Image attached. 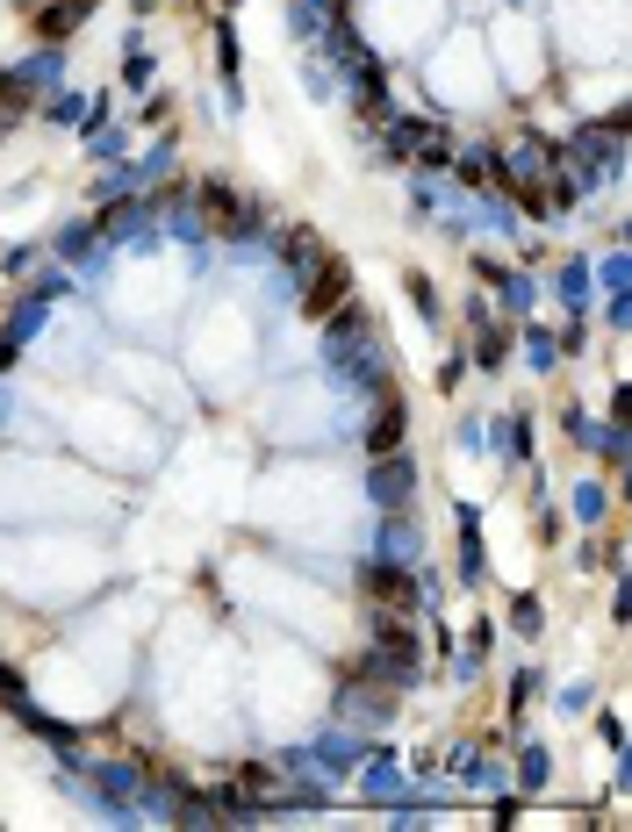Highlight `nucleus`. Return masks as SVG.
Returning <instances> with one entry per match:
<instances>
[{"label":"nucleus","mask_w":632,"mask_h":832,"mask_svg":"<svg viewBox=\"0 0 632 832\" xmlns=\"http://www.w3.org/2000/svg\"><path fill=\"white\" fill-rule=\"evenodd\" d=\"M510 631H524V639H539V631H547V610H539V596H510Z\"/></svg>","instance_id":"obj_6"},{"label":"nucleus","mask_w":632,"mask_h":832,"mask_svg":"<svg viewBox=\"0 0 632 832\" xmlns=\"http://www.w3.org/2000/svg\"><path fill=\"white\" fill-rule=\"evenodd\" d=\"M359 596L396 610V603H417V582H410V567H396V559H367V567H359Z\"/></svg>","instance_id":"obj_3"},{"label":"nucleus","mask_w":632,"mask_h":832,"mask_svg":"<svg viewBox=\"0 0 632 832\" xmlns=\"http://www.w3.org/2000/svg\"><path fill=\"white\" fill-rule=\"evenodd\" d=\"M561 295H568V309H590V266H561Z\"/></svg>","instance_id":"obj_9"},{"label":"nucleus","mask_w":632,"mask_h":832,"mask_svg":"<svg viewBox=\"0 0 632 832\" xmlns=\"http://www.w3.org/2000/svg\"><path fill=\"white\" fill-rule=\"evenodd\" d=\"M575 517H582V524L604 517V489H575Z\"/></svg>","instance_id":"obj_10"},{"label":"nucleus","mask_w":632,"mask_h":832,"mask_svg":"<svg viewBox=\"0 0 632 832\" xmlns=\"http://www.w3.org/2000/svg\"><path fill=\"white\" fill-rule=\"evenodd\" d=\"M22 109H29V86L14 80V72H0V123H14Z\"/></svg>","instance_id":"obj_8"},{"label":"nucleus","mask_w":632,"mask_h":832,"mask_svg":"<svg viewBox=\"0 0 632 832\" xmlns=\"http://www.w3.org/2000/svg\"><path fill=\"white\" fill-rule=\"evenodd\" d=\"M367 495L381 510H402L417 495V460H402V452H374V474H367Z\"/></svg>","instance_id":"obj_1"},{"label":"nucleus","mask_w":632,"mask_h":832,"mask_svg":"<svg viewBox=\"0 0 632 832\" xmlns=\"http://www.w3.org/2000/svg\"><path fill=\"white\" fill-rule=\"evenodd\" d=\"M194 194H202L208 223H216V230H231V237H245L252 223H259V208H252V202H245V194H237V187H223V179H202V187H194Z\"/></svg>","instance_id":"obj_2"},{"label":"nucleus","mask_w":632,"mask_h":832,"mask_svg":"<svg viewBox=\"0 0 632 832\" xmlns=\"http://www.w3.org/2000/svg\"><path fill=\"white\" fill-rule=\"evenodd\" d=\"M532 696H539V675H532V668H524V675H518V682H510V703H532Z\"/></svg>","instance_id":"obj_13"},{"label":"nucleus","mask_w":632,"mask_h":832,"mask_svg":"<svg viewBox=\"0 0 632 832\" xmlns=\"http://www.w3.org/2000/svg\"><path fill=\"white\" fill-rule=\"evenodd\" d=\"M475 359H481V367H503V359H510V330L489 323V330H481V345H475Z\"/></svg>","instance_id":"obj_7"},{"label":"nucleus","mask_w":632,"mask_h":832,"mask_svg":"<svg viewBox=\"0 0 632 832\" xmlns=\"http://www.w3.org/2000/svg\"><path fill=\"white\" fill-rule=\"evenodd\" d=\"M402 287H410V301H417V309H425V316H439V295H431V280H425V274H410Z\"/></svg>","instance_id":"obj_11"},{"label":"nucleus","mask_w":632,"mask_h":832,"mask_svg":"<svg viewBox=\"0 0 632 832\" xmlns=\"http://www.w3.org/2000/svg\"><path fill=\"white\" fill-rule=\"evenodd\" d=\"M402 438H410V402L396 388H381V410L367 423V452H402Z\"/></svg>","instance_id":"obj_4"},{"label":"nucleus","mask_w":632,"mask_h":832,"mask_svg":"<svg viewBox=\"0 0 632 832\" xmlns=\"http://www.w3.org/2000/svg\"><path fill=\"white\" fill-rule=\"evenodd\" d=\"M345 295H353V274H345L338 259H324V266H316V280L303 287V316H330Z\"/></svg>","instance_id":"obj_5"},{"label":"nucleus","mask_w":632,"mask_h":832,"mask_svg":"<svg viewBox=\"0 0 632 832\" xmlns=\"http://www.w3.org/2000/svg\"><path fill=\"white\" fill-rule=\"evenodd\" d=\"M518 775H524V790H539V782H547V753H524V761H518Z\"/></svg>","instance_id":"obj_12"},{"label":"nucleus","mask_w":632,"mask_h":832,"mask_svg":"<svg viewBox=\"0 0 632 832\" xmlns=\"http://www.w3.org/2000/svg\"><path fill=\"white\" fill-rule=\"evenodd\" d=\"M8 367H14V338H8V345H0V373H8Z\"/></svg>","instance_id":"obj_14"}]
</instances>
